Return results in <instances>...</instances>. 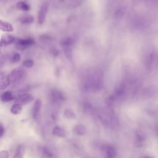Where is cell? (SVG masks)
<instances>
[{"mask_svg": "<svg viewBox=\"0 0 158 158\" xmlns=\"http://www.w3.org/2000/svg\"><path fill=\"white\" fill-rule=\"evenodd\" d=\"M19 20L22 23L28 24V23H31L33 22V17L31 15H24L23 17H21L19 19Z\"/></svg>", "mask_w": 158, "mask_h": 158, "instance_id": "ac0fdd59", "label": "cell"}, {"mask_svg": "<svg viewBox=\"0 0 158 158\" xmlns=\"http://www.w3.org/2000/svg\"><path fill=\"white\" fill-rule=\"evenodd\" d=\"M64 115L65 117L68 118H73L75 117V113L70 109H66L64 111Z\"/></svg>", "mask_w": 158, "mask_h": 158, "instance_id": "44dd1931", "label": "cell"}, {"mask_svg": "<svg viewBox=\"0 0 158 158\" xmlns=\"http://www.w3.org/2000/svg\"><path fill=\"white\" fill-rule=\"evenodd\" d=\"M0 28L1 30L5 32H12L14 30L13 26L10 23L2 20L0 21Z\"/></svg>", "mask_w": 158, "mask_h": 158, "instance_id": "7c38bea8", "label": "cell"}, {"mask_svg": "<svg viewBox=\"0 0 158 158\" xmlns=\"http://www.w3.org/2000/svg\"><path fill=\"white\" fill-rule=\"evenodd\" d=\"M24 147L22 144H20L16 149L15 154L13 156V158H23L24 156Z\"/></svg>", "mask_w": 158, "mask_h": 158, "instance_id": "9a60e30c", "label": "cell"}, {"mask_svg": "<svg viewBox=\"0 0 158 158\" xmlns=\"http://www.w3.org/2000/svg\"><path fill=\"white\" fill-rule=\"evenodd\" d=\"M73 131L77 135L82 136L86 133V128L82 124H77L73 128Z\"/></svg>", "mask_w": 158, "mask_h": 158, "instance_id": "30bf717a", "label": "cell"}, {"mask_svg": "<svg viewBox=\"0 0 158 158\" xmlns=\"http://www.w3.org/2000/svg\"><path fill=\"white\" fill-rule=\"evenodd\" d=\"M22 110V105L15 103L10 108V112L14 115H18L19 114Z\"/></svg>", "mask_w": 158, "mask_h": 158, "instance_id": "2e32d148", "label": "cell"}, {"mask_svg": "<svg viewBox=\"0 0 158 158\" xmlns=\"http://www.w3.org/2000/svg\"><path fill=\"white\" fill-rule=\"evenodd\" d=\"M23 75V70L21 69H14L11 73L7 77L8 82L10 84L14 83L21 80Z\"/></svg>", "mask_w": 158, "mask_h": 158, "instance_id": "6da1fadb", "label": "cell"}, {"mask_svg": "<svg viewBox=\"0 0 158 158\" xmlns=\"http://www.w3.org/2000/svg\"><path fill=\"white\" fill-rule=\"evenodd\" d=\"M41 154L44 158H54L55 156L54 152L48 146H44L41 149Z\"/></svg>", "mask_w": 158, "mask_h": 158, "instance_id": "9c48e42d", "label": "cell"}, {"mask_svg": "<svg viewBox=\"0 0 158 158\" xmlns=\"http://www.w3.org/2000/svg\"><path fill=\"white\" fill-rule=\"evenodd\" d=\"M72 40L70 38H67L64 39L62 41V46L64 48V52L66 56L69 59L72 58Z\"/></svg>", "mask_w": 158, "mask_h": 158, "instance_id": "5b68a950", "label": "cell"}, {"mask_svg": "<svg viewBox=\"0 0 158 158\" xmlns=\"http://www.w3.org/2000/svg\"><path fill=\"white\" fill-rule=\"evenodd\" d=\"M14 99V96L12 92L9 91H7L4 92L1 95V100L3 102H9Z\"/></svg>", "mask_w": 158, "mask_h": 158, "instance_id": "5bb4252c", "label": "cell"}, {"mask_svg": "<svg viewBox=\"0 0 158 158\" xmlns=\"http://www.w3.org/2000/svg\"><path fill=\"white\" fill-rule=\"evenodd\" d=\"M49 8V2H44L41 6L38 14V22L39 24H43L45 20Z\"/></svg>", "mask_w": 158, "mask_h": 158, "instance_id": "7a4b0ae2", "label": "cell"}, {"mask_svg": "<svg viewBox=\"0 0 158 158\" xmlns=\"http://www.w3.org/2000/svg\"><path fill=\"white\" fill-rule=\"evenodd\" d=\"M9 85V83L8 80H7V77L5 78V77H3L1 76V83H0L1 89H5Z\"/></svg>", "mask_w": 158, "mask_h": 158, "instance_id": "d6986e66", "label": "cell"}, {"mask_svg": "<svg viewBox=\"0 0 158 158\" xmlns=\"http://www.w3.org/2000/svg\"><path fill=\"white\" fill-rule=\"evenodd\" d=\"M41 106H42V102L41 99H37L35 104H33V106L32 107V110H31V115L34 120H38L40 116V113H41Z\"/></svg>", "mask_w": 158, "mask_h": 158, "instance_id": "8992f818", "label": "cell"}, {"mask_svg": "<svg viewBox=\"0 0 158 158\" xmlns=\"http://www.w3.org/2000/svg\"><path fill=\"white\" fill-rule=\"evenodd\" d=\"M140 158H154V157H151V156H143V157H141Z\"/></svg>", "mask_w": 158, "mask_h": 158, "instance_id": "484cf974", "label": "cell"}, {"mask_svg": "<svg viewBox=\"0 0 158 158\" xmlns=\"http://www.w3.org/2000/svg\"><path fill=\"white\" fill-rule=\"evenodd\" d=\"M156 133H157V135L158 136V126L157 127V129H156Z\"/></svg>", "mask_w": 158, "mask_h": 158, "instance_id": "4316f807", "label": "cell"}, {"mask_svg": "<svg viewBox=\"0 0 158 158\" xmlns=\"http://www.w3.org/2000/svg\"><path fill=\"white\" fill-rule=\"evenodd\" d=\"M33 43L34 41L32 38L18 40L15 43V48L18 50H23L30 46Z\"/></svg>", "mask_w": 158, "mask_h": 158, "instance_id": "277c9868", "label": "cell"}, {"mask_svg": "<svg viewBox=\"0 0 158 158\" xmlns=\"http://www.w3.org/2000/svg\"><path fill=\"white\" fill-rule=\"evenodd\" d=\"M20 54H19V53H15V54L13 55L12 57V59H11V61L13 63H15V62H18L20 60Z\"/></svg>", "mask_w": 158, "mask_h": 158, "instance_id": "603a6c76", "label": "cell"}, {"mask_svg": "<svg viewBox=\"0 0 158 158\" xmlns=\"http://www.w3.org/2000/svg\"><path fill=\"white\" fill-rule=\"evenodd\" d=\"M33 64H34V62L31 59H27V60H25L22 63V65L25 67H27V68H31L33 66Z\"/></svg>", "mask_w": 158, "mask_h": 158, "instance_id": "7402d4cb", "label": "cell"}, {"mask_svg": "<svg viewBox=\"0 0 158 158\" xmlns=\"http://www.w3.org/2000/svg\"><path fill=\"white\" fill-rule=\"evenodd\" d=\"M144 141L143 136L140 134H136L135 138V143L138 146H141Z\"/></svg>", "mask_w": 158, "mask_h": 158, "instance_id": "ffe728a7", "label": "cell"}, {"mask_svg": "<svg viewBox=\"0 0 158 158\" xmlns=\"http://www.w3.org/2000/svg\"><path fill=\"white\" fill-rule=\"evenodd\" d=\"M106 158H117L116 149L112 145H106L104 147Z\"/></svg>", "mask_w": 158, "mask_h": 158, "instance_id": "ba28073f", "label": "cell"}, {"mask_svg": "<svg viewBox=\"0 0 158 158\" xmlns=\"http://www.w3.org/2000/svg\"><path fill=\"white\" fill-rule=\"evenodd\" d=\"M17 41L15 40V38L13 36L9 35V34H6L4 35L2 38H1V44L2 45L3 44L4 45L6 44H11L12 43L16 42Z\"/></svg>", "mask_w": 158, "mask_h": 158, "instance_id": "4fadbf2b", "label": "cell"}, {"mask_svg": "<svg viewBox=\"0 0 158 158\" xmlns=\"http://www.w3.org/2000/svg\"><path fill=\"white\" fill-rule=\"evenodd\" d=\"M9 152L7 150H2L0 152V158H9Z\"/></svg>", "mask_w": 158, "mask_h": 158, "instance_id": "cb8c5ba5", "label": "cell"}, {"mask_svg": "<svg viewBox=\"0 0 158 158\" xmlns=\"http://www.w3.org/2000/svg\"><path fill=\"white\" fill-rule=\"evenodd\" d=\"M33 99L32 95L27 93L22 94L16 98V102L20 105L26 104L30 102Z\"/></svg>", "mask_w": 158, "mask_h": 158, "instance_id": "52a82bcc", "label": "cell"}, {"mask_svg": "<svg viewBox=\"0 0 158 158\" xmlns=\"http://www.w3.org/2000/svg\"><path fill=\"white\" fill-rule=\"evenodd\" d=\"M16 7L18 9L23 10V11H28L30 9V6L23 1H19L16 5Z\"/></svg>", "mask_w": 158, "mask_h": 158, "instance_id": "e0dca14e", "label": "cell"}, {"mask_svg": "<svg viewBox=\"0 0 158 158\" xmlns=\"http://www.w3.org/2000/svg\"><path fill=\"white\" fill-rule=\"evenodd\" d=\"M5 133V130H4V128L2 125V124L1 123V126H0V138H2L4 135Z\"/></svg>", "mask_w": 158, "mask_h": 158, "instance_id": "d4e9b609", "label": "cell"}, {"mask_svg": "<svg viewBox=\"0 0 158 158\" xmlns=\"http://www.w3.org/2000/svg\"><path fill=\"white\" fill-rule=\"evenodd\" d=\"M50 98L52 102L56 104H60L65 100V98L62 93L60 91L56 89L51 91Z\"/></svg>", "mask_w": 158, "mask_h": 158, "instance_id": "3957f363", "label": "cell"}, {"mask_svg": "<svg viewBox=\"0 0 158 158\" xmlns=\"http://www.w3.org/2000/svg\"><path fill=\"white\" fill-rule=\"evenodd\" d=\"M52 133L53 135H54L57 137H60V138H64L66 135L65 131L62 128H61L60 127H59V126H56L52 129Z\"/></svg>", "mask_w": 158, "mask_h": 158, "instance_id": "8fae6325", "label": "cell"}]
</instances>
